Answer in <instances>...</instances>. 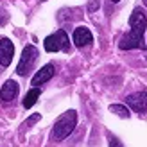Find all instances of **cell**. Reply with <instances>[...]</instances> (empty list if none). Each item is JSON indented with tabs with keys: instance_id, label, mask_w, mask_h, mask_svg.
Masks as SVG:
<instances>
[{
	"instance_id": "obj_1",
	"label": "cell",
	"mask_w": 147,
	"mask_h": 147,
	"mask_svg": "<svg viewBox=\"0 0 147 147\" xmlns=\"http://www.w3.org/2000/svg\"><path fill=\"white\" fill-rule=\"evenodd\" d=\"M129 27H131V31L122 36L119 47L122 50L145 49L144 32H145V27H147V18H145V14H144L142 9H138V7H136V9L131 13V16H129Z\"/></svg>"
},
{
	"instance_id": "obj_2",
	"label": "cell",
	"mask_w": 147,
	"mask_h": 147,
	"mask_svg": "<svg viewBox=\"0 0 147 147\" xmlns=\"http://www.w3.org/2000/svg\"><path fill=\"white\" fill-rule=\"evenodd\" d=\"M77 124V113L74 111V109H70V111L63 113L59 119L56 120L54 124V129H52V136L56 138V140H65L72 131L74 127H76Z\"/></svg>"
},
{
	"instance_id": "obj_3",
	"label": "cell",
	"mask_w": 147,
	"mask_h": 147,
	"mask_svg": "<svg viewBox=\"0 0 147 147\" xmlns=\"http://www.w3.org/2000/svg\"><path fill=\"white\" fill-rule=\"evenodd\" d=\"M47 52H59V50H65L68 52L70 50V43H68V36L65 31H57L54 34H50L49 38L43 41Z\"/></svg>"
},
{
	"instance_id": "obj_4",
	"label": "cell",
	"mask_w": 147,
	"mask_h": 147,
	"mask_svg": "<svg viewBox=\"0 0 147 147\" xmlns=\"http://www.w3.org/2000/svg\"><path fill=\"white\" fill-rule=\"evenodd\" d=\"M36 59H38V49L34 45H27L24 49V52H22V57H20V63H18V76H27L29 72L32 70Z\"/></svg>"
},
{
	"instance_id": "obj_5",
	"label": "cell",
	"mask_w": 147,
	"mask_h": 147,
	"mask_svg": "<svg viewBox=\"0 0 147 147\" xmlns=\"http://www.w3.org/2000/svg\"><path fill=\"white\" fill-rule=\"evenodd\" d=\"M126 102L131 106V109L136 113H144L147 111V92H138V93H131L126 99Z\"/></svg>"
},
{
	"instance_id": "obj_6",
	"label": "cell",
	"mask_w": 147,
	"mask_h": 147,
	"mask_svg": "<svg viewBox=\"0 0 147 147\" xmlns=\"http://www.w3.org/2000/svg\"><path fill=\"white\" fill-rule=\"evenodd\" d=\"M14 56V45L11 40L2 38L0 40V65L2 67H9Z\"/></svg>"
},
{
	"instance_id": "obj_7",
	"label": "cell",
	"mask_w": 147,
	"mask_h": 147,
	"mask_svg": "<svg viewBox=\"0 0 147 147\" xmlns=\"http://www.w3.org/2000/svg\"><path fill=\"white\" fill-rule=\"evenodd\" d=\"M92 41H93V36H92V32H90V29H86V27H77L76 31H74V43H76V47L84 49V47L90 45Z\"/></svg>"
},
{
	"instance_id": "obj_8",
	"label": "cell",
	"mask_w": 147,
	"mask_h": 147,
	"mask_svg": "<svg viewBox=\"0 0 147 147\" xmlns=\"http://www.w3.org/2000/svg\"><path fill=\"white\" fill-rule=\"evenodd\" d=\"M54 76V65H45L41 70H38L36 72V76L32 77V81H31V84L32 86H40V84H43V83H47V81Z\"/></svg>"
},
{
	"instance_id": "obj_9",
	"label": "cell",
	"mask_w": 147,
	"mask_h": 147,
	"mask_svg": "<svg viewBox=\"0 0 147 147\" xmlns=\"http://www.w3.org/2000/svg\"><path fill=\"white\" fill-rule=\"evenodd\" d=\"M18 95V84L14 83V81H7V83H4L2 90H0V99H2V102H11L16 99Z\"/></svg>"
},
{
	"instance_id": "obj_10",
	"label": "cell",
	"mask_w": 147,
	"mask_h": 147,
	"mask_svg": "<svg viewBox=\"0 0 147 147\" xmlns=\"http://www.w3.org/2000/svg\"><path fill=\"white\" fill-rule=\"evenodd\" d=\"M41 95V90L38 86H32L31 90L27 92V95H25V99H24V108H32L34 104H36V100H38V97Z\"/></svg>"
},
{
	"instance_id": "obj_11",
	"label": "cell",
	"mask_w": 147,
	"mask_h": 147,
	"mask_svg": "<svg viewBox=\"0 0 147 147\" xmlns=\"http://www.w3.org/2000/svg\"><path fill=\"white\" fill-rule=\"evenodd\" d=\"M109 111L115 113V115H119V117H122V119H129V109L126 106H122V104H111V106H109Z\"/></svg>"
},
{
	"instance_id": "obj_12",
	"label": "cell",
	"mask_w": 147,
	"mask_h": 147,
	"mask_svg": "<svg viewBox=\"0 0 147 147\" xmlns=\"http://www.w3.org/2000/svg\"><path fill=\"white\" fill-rule=\"evenodd\" d=\"M109 147H124V145L120 144V140H119V138L111 136V138H109Z\"/></svg>"
},
{
	"instance_id": "obj_13",
	"label": "cell",
	"mask_w": 147,
	"mask_h": 147,
	"mask_svg": "<svg viewBox=\"0 0 147 147\" xmlns=\"http://www.w3.org/2000/svg\"><path fill=\"white\" fill-rule=\"evenodd\" d=\"M40 119H41V117H40V115H32V117H31V119H29V120H27V124H32V122H38Z\"/></svg>"
},
{
	"instance_id": "obj_14",
	"label": "cell",
	"mask_w": 147,
	"mask_h": 147,
	"mask_svg": "<svg viewBox=\"0 0 147 147\" xmlns=\"http://www.w3.org/2000/svg\"><path fill=\"white\" fill-rule=\"evenodd\" d=\"M4 22H5V13H4L2 9H0V25H2Z\"/></svg>"
},
{
	"instance_id": "obj_15",
	"label": "cell",
	"mask_w": 147,
	"mask_h": 147,
	"mask_svg": "<svg viewBox=\"0 0 147 147\" xmlns=\"http://www.w3.org/2000/svg\"><path fill=\"white\" fill-rule=\"evenodd\" d=\"M111 2H120V0H111Z\"/></svg>"
},
{
	"instance_id": "obj_16",
	"label": "cell",
	"mask_w": 147,
	"mask_h": 147,
	"mask_svg": "<svg viewBox=\"0 0 147 147\" xmlns=\"http://www.w3.org/2000/svg\"><path fill=\"white\" fill-rule=\"evenodd\" d=\"M144 4H145V5H147V0H144Z\"/></svg>"
}]
</instances>
